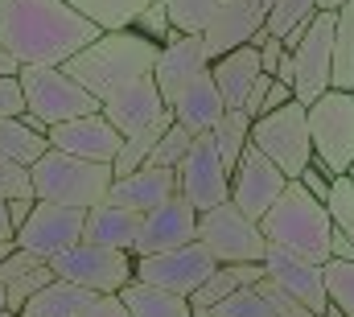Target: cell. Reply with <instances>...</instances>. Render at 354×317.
Returning <instances> with one entry per match:
<instances>
[{
	"label": "cell",
	"mask_w": 354,
	"mask_h": 317,
	"mask_svg": "<svg viewBox=\"0 0 354 317\" xmlns=\"http://www.w3.org/2000/svg\"><path fill=\"white\" fill-rule=\"evenodd\" d=\"M99 33L66 0H0V46L17 66H62Z\"/></svg>",
	"instance_id": "1"
},
{
	"label": "cell",
	"mask_w": 354,
	"mask_h": 317,
	"mask_svg": "<svg viewBox=\"0 0 354 317\" xmlns=\"http://www.w3.org/2000/svg\"><path fill=\"white\" fill-rule=\"evenodd\" d=\"M157 50H161V46L149 42V37L136 33V29H103V33H99L91 46H83L71 62H62V71L75 75V79L103 103V99L124 95L128 87H136L140 79H153Z\"/></svg>",
	"instance_id": "2"
},
{
	"label": "cell",
	"mask_w": 354,
	"mask_h": 317,
	"mask_svg": "<svg viewBox=\"0 0 354 317\" xmlns=\"http://www.w3.org/2000/svg\"><path fill=\"white\" fill-rule=\"evenodd\" d=\"M260 231L268 243L309 260V264H326L330 260V231H334V219L326 210L322 198H313L297 177L284 181L280 198L260 215Z\"/></svg>",
	"instance_id": "3"
},
{
	"label": "cell",
	"mask_w": 354,
	"mask_h": 317,
	"mask_svg": "<svg viewBox=\"0 0 354 317\" xmlns=\"http://www.w3.org/2000/svg\"><path fill=\"white\" fill-rule=\"evenodd\" d=\"M111 165L107 161H83L58 149H46L41 157L29 165V185L37 202H58V206H75L91 210L107 198L111 190Z\"/></svg>",
	"instance_id": "4"
},
{
	"label": "cell",
	"mask_w": 354,
	"mask_h": 317,
	"mask_svg": "<svg viewBox=\"0 0 354 317\" xmlns=\"http://www.w3.org/2000/svg\"><path fill=\"white\" fill-rule=\"evenodd\" d=\"M305 124L313 161H322L330 177L346 173V165L354 161V91H322L313 103H305Z\"/></svg>",
	"instance_id": "5"
},
{
	"label": "cell",
	"mask_w": 354,
	"mask_h": 317,
	"mask_svg": "<svg viewBox=\"0 0 354 317\" xmlns=\"http://www.w3.org/2000/svg\"><path fill=\"white\" fill-rule=\"evenodd\" d=\"M50 268L54 276L87 289V293H120L132 272H136V255L132 251H120V247H103V243H91V239H75L71 247L54 251L50 255Z\"/></svg>",
	"instance_id": "6"
},
{
	"label": "cell",
	"mask_w": 354,
	"mask_h": 317,
	"mask_svg": "<svg viewBox=\"0 0 354 317\" xmlns=\"http://www.w3.org/2000/svg\"><path fill=\"white\" fill-rule=\"evenodd\" d=\"M17 79H21V91H25V107L37 120H46V128L99 111V99L75 75H66L62 66H21Z\"/></svg>",
	"instance_id": "7"
},
{
	"label": "cell",
	"mask_w": 354,
	"mask_h": 317,
	"mask_svg": "<svg viewBox=\"0 0 354 317\" xmlns=\"http://www.w3.org/2000/svg\"><path fill=\"white\" fill-rule=\"evenodd\" d=\"M198 243L214 255V264H260L268 239L256 219H248L231 198L198 215Z\"/></svg>",
	"instance_id": "8"
},
{
	"label": "cell",
	"mask_w": 354,
	"mask_h": 317,
	"mask_svg": "<svg viewBox=\"0 0 354 317\" xmlns=\"http://www.w3.org/2000/svg\"><path fill=\"white\" fill-rule=\"evenodd\" d=\"M288 181L309 165L313 145H309V124H305V103L288 99L284 107H272L260 120H252V141Z\"/></svg>",
	"instance_id": "9"
},
{
	"label": "cell",
	"mask_w": 354,
	"mask_h": 317,
	"mask_svg": "<svg viewBox=\"0 0 354 317\" xmlns=\"http://www.w3.org/2000/svg\"><path fill=\"white\" fill-rule=\"evenodd\" d=\"M177 194H181L198 215L210 210V206H218V202H227V194H231V173H227V165L218 157L210 132L194 136V141H189V153L177 161Z\"/></svg>",
	"instance_id": "10"
},
{
	"label": "cell",
	"mask_w": 354,
	"mask_h": 317,
	"mask_svg": "<svg viewBox=\"0 0 354 317\" xmlns=\"http://www.w3.org/2000/svg\"><path fill=\"white\" fill-rule=\"evenodd\" d=\"M214 272V255L189 239L174 251H157V255H136V272L132 280H145V284H157V289H169L177 297H189L206 276Z\"/></svg>",
	"instance_id": "11"
},
{
	"label": "cell",
	"mask_w": 354,
	"mask_h": 317,
	"mask_svg": "<svg viewBox=\"0 0 354 317\" xmlns=\"http://www.w3.org/2000/svg\"><path fill=\"white\" fill-rule=\"evenodd\" d=\"M330 42H334V12L317 8L309 17L305 37L288 50L292 54V99L313 103L322 91H330Z\"/></svg>",
	"instance_id": "12"
},
{
	"label": "cell",
	"mask_w": 354,
	"mask_h": 317,
	"mask_svg": "<svg viewBox=\"0 0 354 317\" xmlns=\"http://www.w3.org/2000/svg\"><path fill=\"white\" fill-rule=\"evenodd\" d=\"M83 219H87V210L58 206V202H33L29 219L12 231V239H17V247L37 251V255L50 260L54 251H62L75 239H83Z\"/></svg>",
	"instance_id": "13"
},
{
	"label": "cell",
	"mask_w": 354,
	"mask_h": 317,
	"mask_svg": "<svg viewBox=\"0 0 354 317\" xmlns=\"http://www.w3.org/2000/svg\"><path fill=\"white\" fill-rule=\"evenodd\" d=\"M284 181H288V177H284V173H280V169L256 149V145H248V149L239 153V165L231 169V194H227V198H231L248 219L260 223V215L280 198Z\"/></svg>",
	"instance_id": "14"
},
{
	"label": "cell",
	"mask_w": 354,
	"mask_h": 317,
	"mask_svg": "<svg viewBox=\"0 0 354 317\" xmlns=\"http://www.w3.org/2000/svg\"><path fill=\"white\" fill-rule=\"evenodd\" d=\"M264 0H223L210 17V25L202 29V46H206V58H223L239 46H252V37L264 29Z\"/></svg>",
	"instance_id": "15"
},
{
	"label": "cell",
	"mask_w": 354,
	"mask_h": 317,
	"mask_svg": "<svg viewBox=\"0 0 354 317\" xmlns=\"http://www.w3.org/2000/svg\"><path fill=\"white\" fill-rule=\"evenodd\" d=\"M260 264H264L268 280H276V284L288 289L301 305H309V314L313 317L330 314V297H326L322 264H309V260H301V255H292V251H284V247H276V243H268V251H264Z\"/></svg>",
	"instance_id": "16"
},
{
	"label": "cell",
	"mask_w": 354,
	"mask_h": 317,
	"mask_svg": "<svg viewBox=\"0 0 354 317\" xmlns=\"http://www.w3.org/2000/svg\"><path fill=\"white\" fill-rule=\"evenodd\" d=\"M50 149L58 153H71V157L83 161H107L120 153V132L111 128V120H103V111H91V116H75V120H62L46 132Z\"/></svg>",
	"instance_id": "17"
},
{
	"label": "cell",
	"mask_w": 354,
	"mask_h": 317,
	"mask_svg": "<svg viewBox=\"0 0 354 317\" xmlns=\"http://www.w3.org/2000/svg\"><path fill=\"white\" fill-rule=\"evenodd\" d=\"M198 235V210L174 194L169 202H161L157 210H149L140 219V235L132 243V255H157V251H174L181 243Z\"/></svg>",
	"instance_id": "18"
},
{
	"label": "cell",
	"mask_w": 354,
	"mask_h": 317,
	"mask_svg": "<svg viewBox=\"0 0 354 317\" xmlns=\"http://www.w3.org/2000/svg\"><path fill=\"white\" fill-rule=\"evenodd\" d=\"M206 66H210V58H206L202 33H177V29H174V33L161 42L157 62H153V82H157V91H161L165 107L174 103L177 91L194 79V75H202Z\"/></svg>",
	"instance_id": "19"
},
{
	"label": "cell",
	"mask_w": 354,
	"mask_h": 317,
	"mask_svg": "<svg viewBox=\"0 0 354 317\" xmlns=\"http://www.w3.org/2000/svg\"><path fill=\"white\" fill-rule=\"evenodd\" d=\"M174 194H177V169L140 165V169H132V173L111 177V190H107L103 202L124 206V210H136V215H149V210H157L161 202H169Z\"/></svg>",
	"instance_id": "20"
},
{
	"label": "cell",
	"mask_w": 354,
	"mask_h": 317,
	"mask_svg": "<svg viewBox=\"0 0 354 317\" xmlns=\"http://www.w3.org/2000/svg\"><path fill=\"white\" fill-rule=\"evenodd\" d=\"M169 111H174V120L189 132V136H202V132H210V128L223 120L227 103H223L218 87H214V79H210V71H202V75H194V79L174 95Z\"/></svg>",
	"instance_id": "21"
},
{
	"label": "cell",
	"mask_w": 354,
	"mask_h": 317,
	"mask_svg": "<svg viewBox=\"0 0 354 317\" xmlns=\"http://www.w3.org/2000/svg\"><path fill=\"white\" fill-rule=\"evenodd\" d=\"M54 280V268L46 255L37 251H25V247H12V255L0 260V289H4V301L8 309H21L37 289H46Z\"/></svg>",
	"instance_id": "22"
},
{
	"label": "cell",
	"mask_w": 354,
	"mask_h": 317,
	"mask_svg": "<svg viewBox=\"0 0 354 317\" xmlns=\"http://www.w3.org/2000/svg\"><path fill=\"white\" fill-rule=\"evenodd\" d=\"M206 71H210V79H214V87H218V95H223L227 111H239V107H243L248 87H252L256 75H260V54H256V46H239V50H231V54L214 58Z\"/></svg>",
	"instance_id": "23"
},
{
	"label": "cell",
	"mask_w": 354,
	"mask_h": 317,
	"mask_svg": "<svg viewBox=\"0 0 354 317\" xmlns=\"http://www.w3.org/2000/svg\"><path fill=\"white\" fill-rule=\"evenodd\" d=\"M140 219H145V215H136V210L99 202V206H91L87 219H83V239L103 243V247L132 251V243H136V235H140Z\"/></svg>",
	"instance_id": "24"
},
{
	"label": "cell",
	"mask_w": 354,
	"mask_h": 317,
	"mask_svg": "<svg viewBox=\"0 0 354 317\" xmlns=\"http://www.w3.org/2000/svg\"><path fill=\"white\" fill-rule=\"evenodd\" d=\"M91 297H95V293L71 284V280H62V276H54L46 289H37V293L21 305V317H79L91 305Z\"/></svg>",
	"instance_id": "25"
},
{
	"label": "cell",
	"mask_w": 354,
	"mask_h": 317,
	"mask_svg": "<svg viewBox=\"0 0 354 317\" xmlns=\"http://www.w3.org/2000/svg\"><path fill=\"white\" fill-rule=\"evenodd\" d=\"M120 301L132 317H194L189 297H177L169 289H157V284H145V280H128L120 289Z\"/></svg>",
	"instance_id": "26"
},
{
	"label": "cell",
	"mask_w": 354,
	"mask_h": 317,
	"mask_svg": "<svg viewBox=\"0 0 354 317\" xmlns=\"http://www.w3.org/2000/svg\"><path fill=\"white\" fill-rule=\"evenodd\" d=\"M330 87L354 91V0L334 8V42H330Z\"/></svg>",
	"instance_id": "27"
},
{
	"label": "cell",
	"mask_w": 354,
	"mask_h": 317,
	"mask_svg": "<svg viewBox=\"0 0 354 317\" xmlns=\"http://www.w3.org/2000/svg\"><path fill=\"white\" fill-rule=\"evenodd\" d=\"M46 149H50V141L41 132H33L29 124H21V116H0V153L8 161H17V165L29 169Z\"/></svg>",
	"instance_id": "28"
},
{
	"label": "cell",
	"mask_w": 354,
	"mask_h": 317,
	"mask_svg": "<svg viewBox=\"0 0 354 317\" xmlns=\"http://www.w3.org/2000/svg\"><path fill=\"white\" fill-rule=\"evenodd\" d=\"M71 8H79L95 29H128L153 0H66Z\"/></svg>",
	"instance_id": "29"
},
{
	"label": "cell",
	"mask_w": 354,
	"mask_h": 317,
	"mask_svg": "<svg viewBox=\"0 0 354 317\" xmlns=\"http://www.w3.org/2000/svg\"><path fill=\"white\" fill-rule=\"evenodd\" d=\"M210 141H214V149H218V157L227 165V173L239 165V153L248 149V141H252V120L243 116V111H223V120L210 128Z\"/></svg>",
	"instance_id": "30"
},
{
	"label": "cell",
	"mask_w": 354,
	"mask_h": 317,
	"mask_svg": "<svg viewBox=\"0 0 354 317\" xmlns=\"http://www.w3.org/2000/svg\"><path fill=\"white\" fill-rule=\"evenodd\" d=\"M326 276V297L342 317H354V260H326L322 264Z\"/></svg>",
	"instance_id": "31"
},
{
	"label": "cell",
	"mask_w": 354,
	"mask_h": 317,
	"mask_svg": "<svg viewBox=\"0 0 354 317\" xmlns=\"http://www.w3.org/2000/svg\"><path fill=\"white\" fill-rule=\"evenodd\" d=\"M218 4H223V0H165L169 25H174L177 33H202V29L210 25V17H214Z\"/></svg>",
	"instance_id": "32"
},
{
	"label": "cell",
	"mask_w": 354,
	"mask_h": 317,
	"mask_svg": "<svg viewBox=\"0 0 354 317\" xmlns=\"http://www.w3.org/2000/svg\"><path fill=\"white\" fill-rule=\"evenodd\" d=\"M210 314L214 317H280L264 297L256 293V284H243V289L227 293L218 305H210Z\"/></svg>",
	"instance_id": "33"
},
{
	"label": "cell",
	"mask_w": 354,
	"mask_h": 317,
	"mask_svg": "<svg viewBox=\"0 0 354 317\" xmlns=\"http://www.w3.org/2000/svg\"><path fill=\"white\" fill-rule=\"evenodd\" d=\"M326 210H330V219H334V227L342 231V235L354 243V181L346 173H338L334 181H330V198H326Z\"/></svg>",
	"instance_id": "34"
},
{
	"label": "cell",
	"mask_w": 354,
	"mask_h": 317,
	"mask_svg": "<svg viewBox=\"0 0 354 317\" xmlns=\"http://www.w3.org/2000/svg\"><path fill=\"white\" fill-rule=\"evenodd\" d=\"M317 12V0H276L264 17V29L272 37H284L297 21H309Z\"/></svg>",
	"instance_id": "35"
},
{
	"label": "cell",
	"mask_w": 354,
	"mask_h": 317,
	"mask_svg": "<svg viewBox=\"0 0 354 317\" xmlns=\"http://www.w3.org/2000/svg\"><path fill=\"white\" fill-rule=\"evenodd\" d=\"M189 132L181 128V124H169L165 132H161V141H157V149H153V157H149V165H161V169H177V161L189 153Z\"/></svg>",
	"instance_id": "36"
},
{
	"label": "cell",
	"mask_w": 354,
	"mask_h": 317,
	"mask_svg": "<svg viewBox=\"0 0 354 317\" xmlns=\"http://www.w3.org/2000/svg\"><path fill=\"white\" fill-rule=\"evenodd\" d=\"M128 29H136V33H145L149 42H157V46H161V42H165V37L174 33V25H169V8H165V0H153V4H149V8H145V12H140V17H136L132 25H128Z\"/></svg>",
	"instance_id": "37"
},
{
	"label": "cell",
	"mask_w": 354,
	"mask_h": 317,
	"mask_svg": "<svg viewBox=\"0 0 354 317\" xmlns=\"http://www.w3.org/2000/svg\"><path fill=\"white\" fill-rule=\"evenodd\" d=\"M256 293H260V297H264L280 317H313V314H309V305H301L288 289H280V284H276V280H268V276L256 280Z\"/></svg>",
	"instance_id": "38"
},
{
	"label": "cell",
	"mask_w": 354,
	"mask_h": 317,
	"mask_svg": "<svg viewBox=\"0 0 354 317\" xmlns=\"http://www.w3.org/2000/svg\"><path fill=\"white\" fill-rule=\"evenodd\" d=\"M25 194H33V185H29V169L17 165V161H8L4 153H0V198H25Z\"/></svg>",
	"instance_id": "39"
},
{
	"label": "cell",
	"mask_w": 354,
	"mask_h": 317,
	"mask_svg": "<svg viewBox=\"0 0 354 317\" xmlns=\"http://www.w3.org/2000/svg\"><path fill=\"white\" fill-rule=\"evenodd\" d=\"M297 181H301V185H305V190H309L313 198H322V202H326V198H330V181H334V177H330V173L322 169V161L309 157V165H305V169L297 173Z\"/></svg>",
	"instance_id": "40"
},
{
	"label": "cell",
	"mask_w": 354,
	"mask_h": 317,
	"mask_svg": "<svg viewBox=\"0 0 354 317\" xmlns=\"http://www.w3.org/2000/svg\"><path fill=\"white\" fill-rule=\"evenodd\" d=\"M25 111V91L17 75H0V116H21Z\"/></svg>",
	"instance_id": "41"
},
{
	"label": "cell",
	"mask_w": 354,
	"mask_h": 317,
	"mask_svg": "<svg viewBox=\"0 0 354 317\" xmlns=\"http://www.w3.org/2000/svg\"><path fill=\"white\" fill-rule=\"evenodd\" d=\"M79 317H132V314L124 309L120 293H99V297H91V305Z\"/></svg>",
	"instance_id": "42"
},
{
	"label": "cell",
	"mask_w": 354,
	"mask_h": 317,
	"mask_svg": "<svg viewBox=\"0 0 354 317\" xmlns=\"http://www.w3.org/2000/svg\"><path fill=\"white\" fill-rule=\"evenodd\" d=\"M288 99H292V87H288V82H280V79H272V82H268V91H264V111L284 107Z\"/></svg>",
	"instance_id": "43"
},
{
	"label": "cell",
	"mask_w": 354,
	"mask_h": 317,
	"mask_svg": "<svg viewBox=\"0 0 354 317\" xmlns=\"http://www.w3.org/2000/svg\"><path fill=\"white\" fill-rule=\"evenodd\" d=\"M33 202H37L33 194H25V198H8V223H12V231H17V227H21V223L29 219V210H33Z\"/></svg>",
	"instance_id": "44"
},
{
	"label": "cell",
	"mask_w": 354,
	"mask_h": 317,
	"mask_svg": "<svg viewBox=\"0 0 354 317\" xmlns=\"http://www.w3.org/2000/svg\"><path fill=\"white\" fill-rule=\"evenodd\" d=\"M330 260H354V243L342 235L338 227L330 231Z\"/></svg>",
	"instance_id": "45"
},
{
	"label": "cell",
	"mask_w": 354,
	"mask_h": 317,
	"mask_svg": "<svg viewBox=\"0 0 354 317\" xmlns=\"http://www.w3.org/2000/svg\"><path fill=\"white\" fill-rule=\"evenodd\" d=\"M0 239H12V223H8V198H0Z\"/></svg>",
	"instance_id": "46"
},
{
	"label": "cell",
	"mask_w": 354,
	"mask_h": 317,
	"mask_svg": "<svg viewBox=\"0 0 354 317\" xmlns=\"http://www.w3.org/2000/svg\"><path fill=\"white\" fill-rule=\"evenodd\" d=\"M17 71H21V66H17V62H12V54L0 46V75H17Z\"/></svg>",
	"instance_id": "47"
},
{
	"label": "cell",
	"mask_w": 354,
	"mask_h": 317,
	"mask_svg": "<svg viewBox=\"0 0 354 317\" xmlns=\"http://www.w3.org/2000/svg\"><path fill=\"white\" fill-rule=\"evenodd\" d=\"M12 247H17V239H0V260H4V255H12Z\"/></svg>",
	"instance_id": "48"
},
{
	"label": "cell",
	"mask_w": 354,
	"mask_h": 317,
	"mask_svg": "<svg viewBox=\"0 0 354 317\" xmlns=\"http://www.w3.org/2000/svg\"><path fill=\"white\" fill-rule=\"evenodd\" d=\"M346 0H317V8H326V12H334V8H342Z\"/></svg>",
	"instance_id": "49"
},
{
	"label": "cell",
	"mask_w": 354,
	"mask_h": 317,
	"mask_svg": "<svg viewBox=\"0 0 354 317\" xmlns=\"http://www.w3.org/2000/svg\"><path fill=\"white\" fill-rule=\"evenodd\" d=\"M189 309H194V317H214L210 314V305H189Z\"/></svg>",
	"instance_id": "50"
},
{
	"label": "cell",
	"mask_w": 354,
	"mask_h": 317,
	"mask_svg": "<svg viewBox=\"0 0 354 317\" xmlns=\"http://www.w3.org/2000/svg\"><path fill=\"white\" fill-rule=\"evenodd\" d=\"M0 317H21V309H4Z\"/></svg>",
	"instance_id": "51"
},
{
	"label": "cell",
	"mask_w": 354,
	"mask_h": 317,
	"mask_svg": "<svg viewBox=\"0 0 354 317\" xmlns=\"http://www.w3.org/2000/svg\"><path fill=\"white\" fill-rule=\"evenodd\" d=\"M4 309H8V301H4V289H0V314H4Z\"/></svg>",
	"instance_id": "52"
},
{
	"label": "cell",
	"mask_w": 354,
	"mask_h": 317,
	"mask_svg": "<svg viewBox=\"0 0 354 317\" xmlns=\"http://www.w3.org/2000/svg\"><path fill=\"white\" fill-rule=\"evenodd\" d=\"M346 177H351V181H354V161H351V165H346Z\"/></svg>",
	"instance_id": "53"
},
{
	"label": "cell",
	"mask_w": 354,
	"mask_h": 317,
	"mask_svg": "<svg viewBox=\"0 0 354 317\" xmlns=\"http://www.w3.org/2000/svg\"><path fill=\"white\" fill-rule=\"evenodd\" d=\"M272 4H276V0H264V8H272Z\"/></svg>",
	"instance_id": "54"
}]
</instances>
